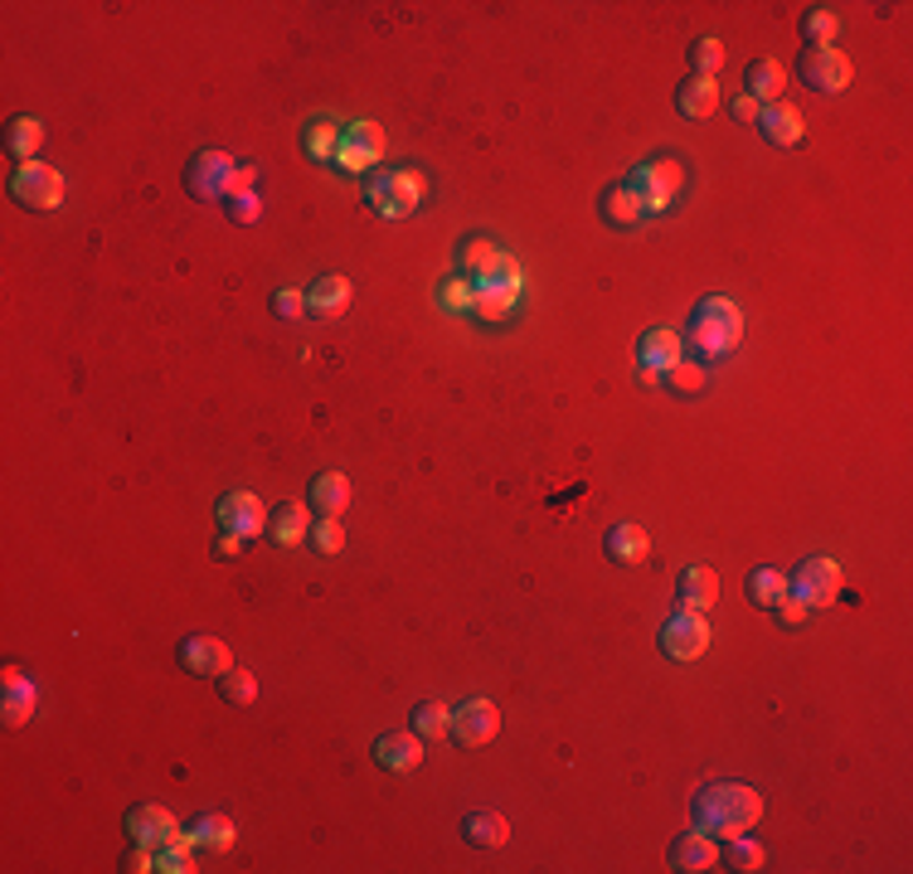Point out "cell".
Wrapping results in <instances>:
<instances>
[{
  "instance_id": "cell-1",
  "label": "cell",
  "mask_w": 913,
  "mask_h": 874,
  "mask_svg": "<svg viewBox=\"0 0 913 874\" xmlns=\"http://www.w3.org/2000/svg\"><path fill=\"white\" fill-rule=\"evenodd\" d=\"M758 821H763V797L749 782H704L696 802H690V826L724 845L734 835H749Z\"/></svg>"
},
{
  "instance_id": "cell-2",
  "label": "cell",
  "mask_w": 913,
  "mask_h": 874,
  "mask_svg": "<svg viewBox=\"0 0 913 874\" xmlns=\"http://www.w3.org/2000/svg\"><path fill=\"white\" fill-rule=\"evenodd\" d=\"M686 340H690V355H696V360H724V355H734L739 340H744V312H739V302L704 297L696 312H690Z\"/></svg>"
},
{
  "instance_id": "cell-3",
  "label": "cell",
  "mask_w": 913,
  "mask_h": 874,
  "mask_svg": "<svg viewBox=\"0 0 913 874\" xmlns=\"http://www.w3.org/2000/svg\"><path fill=\"white\" fill-rule=\"evenodd\" d=\"M841 588H846V573H841V564L836 559H821V554H811V559H801L793 578H787V593H793L801 608H831L836 598H841Z\"/></svg>"
},
{
  "instance_id": "cell-4",
  "label": "cell",
  "mask_w": 913,
  "mask_h": 874,
  "mask_svg": "<svg viewBox=\"0 0 913 874\" xmlns=\"http://www.w3.org/2000/svg\"><path fill=\"white\" fill-rule=\"evenodd\" d=\"M364 194H370L374 214L404 219L423 204V176H413V170H380V176L364 180Z\"/></svg>"
},
{
  "instance_id": "cell-5",
  "label": "cell",
  "mask_w": 913,
  "mask_h": 874,
  "mask_svg": "<svg viewBox=\"0 0 913 874\" xmlns=\"http://www.w3.org/2000/svg\"><path fill=\"white\" fill-rule=\"evenodd\" d=\"M680 185H686V166H680V161H647V166H637V170L627 176V190L637 194L641 214H656V209H666Z\"/></svg>"
},
{
  "instance_id": "cell-6",
  "label": "cell",
  "mask_w": 913,
  "mask_h": 874,
  "mask_svg": "<svg viewBox=\"0 0 913 874\" xmlns=\"http://www.w3.org/2000/svg\"><path fill=\"white\" fill-rule=\"evenodd\" d=\"M661 651L671 661H700L710 651V622L696 608H676L671 618L661 622Z\"/></svg>"
},
{
  "instance_id": "cell-7",
  "label": "cell",
  "mask_w": 913,
  "mask_h": 874,
  "mask_svg": "<svg viewBox=\"0 0 913 874\" xmlns=\"http://www.w3.org/2000/svg\"><path fill=\"white\" fill-rule=\"evenodd\" d=\"M10 194H15L24 209L49 214V209L64 204V176L44 161H24V166H15V176H10Z\"/></svg>"
},
{
  "instance_id": "cell-8",
  "label": "cell",
  "mask_w": 913,
  "mask_h": 874,
  "mask_svg": "<svg viewBox=\"0 0 913 874\" xmlns=\"http://www.w3.org/2000/svg\"><path fill=\"white\" fill-rule=\"evenodd\" d=\"M801 78L817 93H846L850 78H856V64H850V54L836 44H807L801 49Z\"/></svg>"
},
{
  "instance_id": "cell-9",
  "label": "cell",
  "mask_w": 913,
  "mask_h": 874,
  "mask_svg": "<svg viewBox=\"0 0 913 874\" xmlns=\"http://www.w3.org/2000/svg\"><path fill=\"white\" fill-rule=\"evenodd\" d=\"M185 185L200 200H229V194L238 190V161L224 151H200L185 166Z\"/></svg>"
},
{
  "instance_id": "cell-10",
  "label": "cell",
  "mask_w": 913,
  "mask_h": 874,
  "mask_svg": "<svg viewBox=\"0 0 913 874\" xmlns=\"http://www.w3.org/2000/svg\"><path fill=\"white\" fill-rule=\"evenodd\" d=\"M176 656H180V666H185L190 675H204V681H219V675L234 671V651L219 642V636H204V632L185 636Z\"/></svg>"
},
{
  "instance_id": "cell-11",
  "label": "cell",
  "mask_w": 913,
  "mask_h": 874,
  "mask_svg": "<svg viewBox=\"0 0 913 874\" xmlns=\"http://www.w3.org/2000/svg\"><path fill=\"white\" fill-rule=\"evenodd\" d=\"M453 734L467 748H486L496 734H501V709L491 699H467V705L453 709Z\"/></svg>"
},
{
  "instance_id": "cell-12",
  "label": "cell",
  "mask_w": 913,
  "mask_h": 874,
  "mask_svg": "<svg viewBox=\"0 0 913 874\" xmlns=\"http://www.w3.org/2000/svg\"><path fill=\"white\" fill-rule=\"evenodd\" d=\"M219 529H234V535H263L267 529V510H263V501L258 496H248V491H229V496H219Z\"/></svg>"
},
{
  "instance_id": "cell-13",
  "label": "cell",
  "mask_w": 913,
  "mask_h": 874,
  "mask_svg": "<svg viewBox=\"0 0 913 874\" xmlns=\"http://www.w3.org/2000/svg\"><path fill=\"white\" fill-rule=\"evenodd\" d=\"M127 835L137 845H151V851H161V845L180 841V821L170 817L166 807H131L127 811Z\"/></svg>"
},
{
  "instance_id": "cell-14",
  "label": "cell",
  "mask_w": 913,
  "mask_h": 874,
  "mask_svg": "<svg viewBox=\"0 0 913 874\" xmlns=\"http://www.w3.org/2000/svg\"><path fill=\"white\" fill-rule=\"evenodd\" d=\"M714 865H720V841H710L704 831L690 826L686 835H676L671 841V870L700 874V870H714Z\"/></svg>"
},
{
  "instance_id": "cell-15",
  "label": "cell",
  "mask_w": 913,
  "mask_h": 874,
  "mask_svg": "<svg viewBox=\"0 0 913 874\" xmlns=\"http://www.w3.org/2000/svg\"><path fill=\"white\" fill-rule=\"evenodd\" d=\"M374 762L389 772H413L423 762V738L418 734H380L374 738Z\"/></svg>"
},
{
  "instance_id": "cell-16",
  "label": "cell",
  "mask_w": 913,
  "mask_h": 874,
  "mask_svg": "<svg viewBox=\"0 0 913 874\" xmlns=\"http://www.w3.org/2000/svg\"><path fill=\"white\" fill-rule=\"evenodd\" d=\"M676 598H680V608L710 612L714 598H720V573L704 569V564H690V569H680V578H676Z\"/></svg>"
},
{
  "instance_id": "cell-17",
  "label": "cell",
  "mask_w": 913,
  "mask_h": 874,
  "mask_svg": "<svg viewBox=\"0 0 913 874\" xmlns=\"http://www.w3.org/2000/svg\"><path fill=\"white\" fill-rule=\"evenodd\" d=\"M311 510L321 515V520H340V515L350 510V476L346 472H321L307 491Z\"/></svg>"
},
{
  "instance_id": "cell-18",
  "label": "cell",
  "mask_w": 913,
  "mask_h": 874,
  "mask_svg": "<svg viewBox=\"0 0 913 874\" xmlns=\"http://www.w3.org/2000/svg\"><path fill=\"white\" fill-rule=\"evenodd\" d=\"M307 306H311V316H321V322H340L346 306H350V277H340V273L316 277L311 292H307Z\"/></svg>"
},
{
  "instance_id": "cell-19",
  "label": "cell",
  "mask_w": 913,
  "mask_h": 874,
  "mask_svg": "<svg viewBox=\"0 0 913 874\" xmlns=\"http://www.w3.org/2000/svg\"><path fill=\"white\" fill-rule=\"evenodd\" d=\"M758 131H763V141H773V146H797L801 141V113L793 103H763V113H758Z\"/></svg>"
},
{
  "instance_id": "cell-20",
  "label": "cell",
  "mask_w": 913,
  "mask_h": 874,
  "mask_svg": "<svg viewBox=\"0 0 913 874\" xmlns=\"http://www.w3.org/2000/svg\"><path fill=\"white\" fill-rule=\"evenodd\" d=\"M603 549H607V559H613V564L637 569V564L651 554V539H647V529H641V525H613V529H607V539H603Z\"/></svg>"
},
{
  "instance_id": "cell-21",
  "label": "cell",
  "mask_w": 913,
  "mask_h": 874,
  "mask_svg": "<svg viewBox=\"0 0 913 874\" xmlns=\"http://www.w3.org/2000/svg\"><path fill=\"white\" fill-rule=\"evenodd\" d=\"M267 539H273V545H301V539L311 535V515L297 506V501H283V506L277 510H267V529H263Z\"/></svg>"
},
{
  "instance_id": "cell-22",
  "label": "cell",
  "mask_w": 913,
  "mask_h": 874,
  "mask_svg": "<svg viewBox=\"0 0 913 874\" xmlns=\"http://www.w3.org/2000/svg\"><path fill=\"white\" fill-rule=\"evenodd\" d=\"M461 835H467L471 845H481V851H501L510 841V821L501 811H467V817H461Z\"/></svg>"
},
{
  "instance_id": "cell-23",
  "label": "cell",
  "mask_w": 913,
  "mask_h": 874,
  "mask_svg": "<svg viewBox=\"0 0 913 874\" xmlns=\"http://www.w3.org/2000/svg\"><path fill=\"white\" fill-rule=\"evenodd\" d=\"M637 360H641V369H656V375H661V369L686 360V350H680L676 330H647V336L637 340Z\"/></svg>"
},
{
  "instance_id": "cell-24",
  "label": "cell",
  "mask_w": 913,
  "mask_h": 874,
  "mask_svg": "<svg viewBox=\"0 0 913 874\" xmlns=\"http://www.w3.org/2000/svg\"><path fill=\"white\" fill-rule=\"evenodd\" d=\"M744 88L753 103H777L787 88V69L777 64V59H753L749 73H744Z\"/></svg>"
},
{
  "instance_id": "cell-25",
  "label": "cell",
  "mask_w": 913,
  "mask_h": 874,
  "mask_svg": "<svg viewBox=\"0 0 913 874\" xmlns=\"http://www.w3.org/2000/svg\"><path fill=\"white\" fill-rule=\"evenodd\" d=\"M676 107H680V117H710L714 107H720V83L714 78H700V73H690L686 83H680V93H676Z\"/></svg>"
},
{
  "instance_id": "cell-26",
  "label": "cell",
  "mask_w": 913,
  "mask_h": 874,
  "mask_svg": "<svg viewBox=\"0 0 913 874\" xmlns=\"http://www.w3.org/2000/svg\"><path fill=\"white\" fill-rule=\"evenodd\" d=\"M783 598H787V573L758 564V569L749 573V602H753V608H777Z\"/></svg>"
},
{
  "instance_id": "cell-27",
  "label": "cell",
  "mask_w": 913,
  "mask_h": 874,
  "mask_svg": "<svg viewBox=\"0 0 913 874\" xmlns=\"http://www.w3.org/2000/svg\"><path fill=\"white\" fill-rule=\"evenodd\" d=\"M40 141H44V122H40V117H15V122H10L6 146H10V156H15L20 166H24V161H34Z\"/></svg>"
},
{
  "instance_id": "cell-28",
  "label": "cell",
  "mask_w": 913,
  "mask_h": 874,
  "mask_svg": "<svg viewBox=\"0 0 913 874\" xmlns=\"http://www.w3.org/2000/svg\"><path fill=\"white\" fill-rule=\"evenodd\" d=\"M185 841L190 845H210V851H229V845H234V821L219 817V811H210V817H200L185 831Z\"/></svg>"
},
{
  "instance_id": "cell-29",
  "label": "cell",
  "mask_w": 913,
  "mask_h": 874,
  "mask_svg": "<svg viewBox=\"0 0 913 874\" xmlns=\"http://www.w3.org/2000/svg\"><path fill=\"white\" fill-rule=\"evenodd\" d=\"M453 729V709L437 705V699H423L418 709H413V734L423 738V744H437V738H447Z\"/></svg>"
},
{
  "instance_id": "cell-30",
  "label": "cell",
  "mask_w": 913,
  "mask_h": 874,
  "mask_svg": "<svg viewBox=\"0 0 913 874\" xmlns=\"http://www.w3.org/2000/svg\"><path fill=\"white\" fill-rule=\"evenodd\" d=\"M496 257H501V249H496L491 239H467V249H461V257H457V273L471 277V282H481L496 267Z\"/></svg>"
},
{
  "instance_id": "cell-31",
  "label": "cell",
  "mask_w": 913,
  "mask_h": 874,
  "mask_svg": "<svg viewBox=\"0 0 913 874\" xmlns=\"http://www.w3.org/2000/svg\"><path fill=\"white\" fill-rule=\"evenodd\" d=\"M603 219L607 224H617V229H631L641 219V204H637V194L627 190V185H617V190H607L603 194Z\"/></svg>"
},
{
  "instance_id": "cell-32",
  "label": "cell",
  "mask_w": 913,
  "mask_h": 874,
  "mask_svg": "<svg viewBox=\"0 0 913 874\" xmlns=\"http://www.w3.org/2000/svg\"><path fill=\"white\" fill-rule=\"evenodd\" d=\"M34 714V691L20 681V671H6V724H24Z\"/></svg>"
},
{
  "instance_id": "cell-33",
  "label": "cell",
  "mask_w": 913,
  "mask_h": 874,
  "mask_svg": "<svg viewBox=\"0 0 913 874\" xmlns=\"http://www.w3.org/2000/svg\"><path fill=\"white\" fill-rule=\"evenodd\" d=\"M471 302H477V282L461 277V273L437 287V306H443V312H471Z\"/></svg>"
},
{
  "instance_id": "cell-34",
  "label": "cell",
  "mask_w": 913,
  "mask_h": 874,
  "mask_svg": "<svg viewBox=\"0 0 913 874\" xmlns=\"http://www.w3.org/2000/svg\"><path fill=\"white\" fill-rule=\"evenodd\" d=\"M346 146H355L364 161H380V156H384V131L374 127V122H355V127L346 131Z\"/></svg>"
},
{
  "instance_id": "cell-35",
  "label": "cell",
  "mask_w": 913,
  "mask_h": 874,
  "mask_svg": "<svg viewBox=\"0 0 913 874\" xmlns=\"http://www.w3.org/2000/svg\"><path fill=\"white\" fill-rule=\"evenodd\" d=\"M720 64H724V44H720V40H710V34H704V40L690 44V69H696L700 78H714V73H720Z\"/></svg>"
},
{
  "instance_id": "cell-36",
  "label": "cell",
  "mask_w": 913,
  "mask_h": 874,
  "mask_svg": "<svg viewBox=\"0 0 913 874\" xmlns=\"http://www.w3.org/2000/svg\"><path fill=\"white\" fill-rule=\"evenodd\" d=\"M219 695H224L229 705H253L258 681H253V671H229V675H219Z\"/></svg>"
},
{
  "instance_id": "cell-37",
  "label": "cell",
  "mask_w": 913,
  "mask_h": 874,
  "mask_svg": "<svg viewBox=\"0 0 913 874\" xmlns=\"http://www.w3.org/2000/svg\"><path fill=\"white\" fill-rule=\"evenodd\" d=\"M156 870H166V874H194L200 865H194V855H190V841L180 835V841H170L161 845V855H156Z\"/></svg>"
},
{
  "instance_id": "cell-38",
  "label": "cell",
  "mask_w": 913,
  "mask_h": 874,
  "mask_svg": "<svg viewBox=\"0 0 913 874\" xmlns=\"http://www.w3.org/2000/svg\"><path fill=\"white\" fill-rule=\"evenodd\" d=\"M758 865H763V845L753 841V835H734V841H729V870L749 874V870H758Z\"/></svg>"
},
{
  "instance_id": "cell-39",
  "label": "cell",
  "mask_w": 913,
  "mask_h": 874,
  "mask_svg": "<svg viewBox=\"0 0 913 874\" xmlns=\"http://www.w3.org/2000/svg\"><path fill=\"white\" fill-rule=\"evenodd\" d=\"M340 141H346V137H340L336 122H311V131H307V151L311 156H321V161H326V156L340 151Z\"/></svg>"
},
{
  "instance_id": "cell-40",
  "label": "cell",
  "mask_w": 913,
  "mask_h": 874,
  "mask_svg": "<svg viewBox=\"0 0 913 874\" xmlns=\"http://www.w3.org/2000/svg\"><path fill=\"white\" fill-rule=\"evenodd\" d=\"M311 545L321 554H340V549H346V529H340V520H316Z\"/></svg>"
},
{
  "instance_id": "cell-41",
  "label": "cell",
  "mask_w": 913,
  "mask_h": 874,
  "mask_svg": "<svg viewBox=\"0 0 913 874\" xmlns=\"http://www.w3.org/2000/svg\"><path fill=\"white\" fill-rule=\"evenodd\" d=\"M666 379H671V389H680V393H700V389H704V369H700V365H686V360L666 369Z\"/></svg>"
},
{
  "instance_id": "cell-42",
  "label": "cell",
  "mask_w": 913,
  "mask_h": 874,
  "mask_svg": "<svg viewBox=\"0 0 913 874\" xmlns=\"http://www.w3.org/2000/svg\"><path fill=\"white\" fill-rule=\"evenodd\" d=\"M273 312L283 316V322H301V316H307L311 306H307V297H301V292H291V287H287V292H277V297H273Z\"/></svg>"
},
{
  "instance_id": "cell-43",
  "label": "cell",
  "mask_w": 913,
  "mask_h": 874,
  "mask_svg": "<svg viewBox=\"0 0 913 874\" xmlns=\"http://www.w3.org/2000/svg\"><path fill=\"white\" fill-rule=\"evenodd\" d=\"M807 34H811V44H831V34H836V15H831V10H811V15H807Z\"/></svg>"
},
{
  "instance_id": "cell-44",
  "label": "cell",
  "mask_w": 913,
  "mask_h": 874,
  "mask_svg": "<svg viewBox=\"0 0 913 874\" xmlns=\"http://www.w3.org/2000/svg\"><path fill=\"white\" fill-rule=\"evenodd\" d=\"M224 209H229V214L238 219V224H253V219H258V200H253L248 190H243V194H229V200H224Z\"/></svg>"
},
{
  "instance_id": "cell-45",
  "label": "cell",
  "mask_w": 913,
  "mask_h": 874,
  "mask_svg": "<svg viewBox=\"0 0 913 874\" xmlns=\"http://www.w3.org/2000/svg\"><path fill=\"white\" fill-rule=\"evenodd\" d=\"M121 870H127V874H146V870H156V851H151V845H137V841H131L127 860H121Z\"/></svg>"
},
{
  "instance_id": "cell-46",
  "label": "cell",
  "mask_w": 913,
  "mask_h": 874,
  "mask_svg": "<svg viewBox=\"0 0 913 874\" xmlns=\"http://www.w3.org/2000/svg\"><path fill=\"white\" fill-rule=\"evenodd\" d=\"M777 618H783V622H787V626H797V622H801V618H807V608H801V602H797V598H793V593H787V598H783V602H777Z\"/></svg>"
},
{
  "instance_id": "cell-47",
  "label": "cell",
  "mask_w": 913,
  "mask_h": 874,
  "mask_svg": "<svg viewBox=\"0 0 913 874\" xmlns=\"http://www.w3.org/2000/svg\"><path fill=\"white\" fill-rule=\"evenodd\" d=\"M238 549H243V535H234V529H224V535H219V545H214L219 559H238Z\"/></svg>"
},
{
  "instance_id": "cell-48",
  "label": "cell",
  "mask_w": 913,
  "mask_h": 874,
  "mask_svg": "<svg viewBox=\"0 0 913 874\" xmlns=\"http://www.w3.org/2000/svg\"><path fill=\"white\" fill-rule=\"evenodd\" d=\"M336 161H340V166H346V170H364V166H374V161H364V156L355 151V146H346V141H340V151H336Z\"/></svg>"
},
{
  "instance_id": "cell-49",
  "label": "cell",
  "mask_w": 913,
  "mask_h": 874,
  "mask_svg": "<svg viewBox=\"0 0 913 874\" xmlns=\"http://www.w3.org/2000/svg\"><path fill=\"white\" fill-rule=\"evenodd\" d=\"M758 113H763V103H753L749 93L734 97V117H739V122H758Z\"/></svg>"
}]
</instances>
